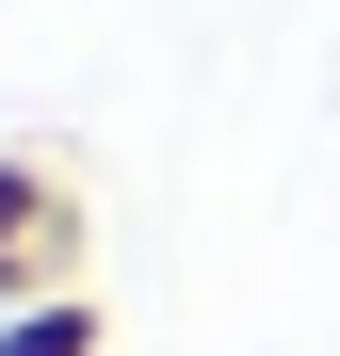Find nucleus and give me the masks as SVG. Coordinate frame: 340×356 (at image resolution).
Instances as JSON below:
<instances>
[{"instance_id":"nucleus-1","label":"nucleus","mask_w":340,"mask_h":356,"mask_svg":"<svg viewBox=\"0 0 340 356\" xmlns=\"http://www.w3.org/2000/svg\"><path fill=\"white\" fill-rule=\"evenodd\" d=\"M33 291H81V178L49 146H0V308Z\"/></svg>"},{"instance_id":"nucleus-2","label":"nucleus","mask_w":340,"mask_h":356,"mask_svg":"<svg viewBox=\"0 0 340 356\" xmlns=\"http://www.w3.org/2000/svg\"><path fill=\"white\" fill-rule=\"evenodd\" d=\"M97 291H33V308H0V356H97Z\"/></svg>"}]
</instances>
